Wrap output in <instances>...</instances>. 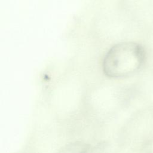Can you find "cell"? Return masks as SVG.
<instances>
[{"label":"cell","instance_id":"6da1fadb","mask_svg":"<svg viewBox=\"0 0 153 153\" xmlns=\"http://www.w3.org/2000/svg\"><path fill=\"white\" fill-rule=\"evenodd\" d=\"M146 54L140 44L124 42L113 46L105 54L102 69L104 74L114 78L131 75L137 72L145 62Z\"/></svg>","mask_w":153,"mask_h":153},{"label":"cell","instance_id":"7a4b0ae2","mask_svg":"<svg viewBox=\"0 0 153 153\" xmlns=\"http://www.w3.org/2000/svg\"><path fill=\"white\" fill-rule=\"evenodd\" d=\"M88 146L81 142H75L64 146L59 153H87Z\"/></svg>","mask_w":153,"mask_h":153}]
</instances>
